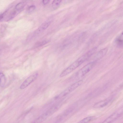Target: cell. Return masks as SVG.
<instances>
[{
  "instance_id": "obj_16",
  "label": "cell",
  "mask_w": 123,
  "mask_h": 123,
  "mask_svg": "<svg viewBox=\"0 0 123 123\" xmlns=\"http://www.w3.org/2000/svg\"><path fill=\"white\" fill-rule=\"evenodd\" d=\"M117 43L119 45L122 46L123 45V41L121 40H117Z\"/></svg>"
},
{
  "instance_id": "obj_5",
  "label": "cell",
  "mask_w": 123,
  "mask_h": 123,
  "mask_svg": "<svg viewBox=\"0 0 123 123\" xmlns=\"http://www.w3.org/2000/svg\"><path fill=\"white\" fill-rule=\"evenodd\" d=\"M61 104L59 103L53 105L46 112L39 117V120L42 122L48 117L52 115L60 107Z\"/></svg>"
},
{
  "instance_id": "obj_17",
  "label": "cell",
  "mask_w": 123,
  "mask_h": 123,
  "mask_svg": "<svg viewBox=\"0 0 123 123\" xmlns=\"http://www.w3.org/2000/svg\"><path fill=\"white\" fill-rule=\"evenodd\" d=\"M50 0H43L42 2L44 5H46L49 2Z\"/></svg>"
},
{
  "instance_id": "obj_10",
  "label": "cell",
  "mask_w": 123,
  "mask_h": 123,
  "mask_svg": "<svg viewBox=\"0 0 123 123\" xmlns=\"http://www.w3.org/2000/svg\"><path fill=\"white\" fill-rule=\"evenodd\" d=\"M96 119L95 116H90L86 117L81 120L78 122L80 123H86L92 121Z\"/></svg>"
},
{
  "instance_id": "obj_15",
  "label": "cell",
  "mask_w": 123,
  "mask_h": 123,
  "mask_svg": "<svg viewBox=\"0 0 123 123\" xmlns=\"http://www.w3.org/2000/svg\"><path fill=\"white\" fill-rule=\"evenodd\" d=\"M36 6L34 5H31L29 6L27 8V12L28 13H30L36 9Z\"/></svg>"
},
{
  "instance_id": "obj_19",
  "label": "cell",
  "mask_w": 123,
  "mask_h": 123,
  "mask_svg": "<svg viewBox=\"0 0 123 123\" xmlns=\"http://www.w3.org/2000/svg\"><path fill=\"white\" fill-rule=\"evenodd\" d=\"M122 35H123V32H122Z\"/></svg>"
},
{
  "instance_id": "obj_7",
  "label": "cell",
  "mask_w": 123,
  "mask_h": 123,
  "mask_svg": "<svg viewBox=\"0 0 123 123\" xmlns=\"http://www.w3.org/2000/svg\"><path fill=\"white\" fill-rule=\"evenodd\" d=\"M108 50V48H106L102 49L98 51L94 56L93 61H97L102 58L106 54Z\"/></svg>"
},
{
  "instance_id": "obj_9",
  "label": "cell",
  "mask_w": 123,
  "mask_h": 123,
  "mask_svg": "<svg viewBox=\"0 0 123 123\" xmlns=\"http://www.w3.org/2000/svg\"><path fill=\"white\" fill-rule=\"evenodd\" d=\"M110 102V100H105L101 101L95 104L93 107L96 108H102L107 105Z\"/></svg>"
},
{
  "instance_id": "obj_2",
  "label": "cell",
  "mask_w": 123,
  "mask_h": 123,
  "mask_svg": "<svg viewBox=\"0 0 123 123\" xmlns=\"http://www.w3.org/2000/svg\"><path fill=\"white\" fill-rule=\"evenodd\" d=\"M97 61H93L86 65L77 72L75 74L76 78L81 77L89 72L94 66Z\"/></svg>"
},
{
  "instance_id": "obj_4",
  "label": "cell",
  "mask_w": 123,
  "mask_h": 123,
  "mask_svg": "<svg viewBox=\"0 0 123 123\" xmlns=\"http://www.w3.org/2000/svg\"><path fill=\"white\" fill-rule=\"evenodd\" d=\"M50 24V22L46 21L40 25L35 31L30 34L28 37V40L32 39L39 35L46 30L49 26Z\"/></svg>"
},
{
  "instance_id": "obj_1",
  "label": "cell",
  "mask_w": 123,
  "mask_h": 123,
  "mask_svg": "<svg viewBox=\"0 0 123 123\" xmlns=\"http://www.w3.org/2000/svg\"><path fill=\"white\" fill-rule=\"evenodd\" d=\"M96 49L95 47L92 49L78 58L61 73L60 77H62L68 74L88 60L94 54Z\"/></svg>"
},
{
  "instance_id": "obj_13",
  "label": "cell",
  "mask_w": 123,
  "mask_h": 123,
  "mask_svg": "<svg viewBox=\"0 0 123 123\" xmlns=\"http://www.w3.org/2000/svg\"><path fill=\"white\" fill-rule=\"evenodd\" d=\"M0 85L1 87L4 86L6 82V79L4 74L0 72Z\"/></svg>"
},
{
  "instance_id": "obj_12",
  "label": "cell",
  "mask_w": 123,
  "mask_h": 123,
  "mask_svg": "<svg viewBox=\"0 0 123 123\" xmlns=\"http://www.w3.org/2000/svg\"><path fill=\"white\" fill-rule=\"evenodd\" d=\"M25 5V3L20 2L16 5L15 8L16 10L21 12L24 8Z\"/></svg>"
},
{
  "instance_id": "obj_8",
  "label": "cell",
  "mask_w": 123,
  "mask_h": 123,
  "mask_svg": "<svg viewBox=\"0 0 123 123\" xmlns=\"http://www.w3.org/2000/svg\"><path fill=\"white\" fill-rule=\"evenodd\" d=\"M122 112L121 111H120L115 112L106 119L103 123H109L112 122L120 116Z\"/></svg>"
},
{
  "instance_id": "obj_3",
  "label": "cell",
  "mask_w": 123,
  "mask_h": 123,
  "mask_svg": "<svg viewBox=\"0 0 123 123\" xmlns=\"http://www.w3.org/2000/svg\"><path fill=\"white\" fill-rule=\"evenodd\" d=\"M83 82V80H81L74 83L57 96L56 97V98H60L67 95L80 85Z\"/></svg>"
},
{
  "instance_id": "obj_11",
  "label": "cell",
  "mask_w": 123,
  "mask_h": 123,
  "mask_svg": "<svg viewBox=\"0 0 123 123\" xmlns=\"http://www.w3.org/2000/svg\"><path fill=\"white\" fill-rule=\"evenodd\" d=\"M62 0H54L52 4V8L56 10L58 8L60 5Z\"/></svg>"
},
{
  "instance_id": "obj_18",
  "label": "cell",
  "mask_w": 123,
  "mask_h": 123,
  "mask_svg": "<svg viewBox=\"0 0 123 123\" xmlns=\"http://www.w3.org/2000/svg\"><path fill=\"white\" fill-rule=\"evenodd\" d=\"M72 0H64V2L66 3H68L70 2Z\"/></svg>"
},
{
  "instance_id": "obj_14",
  "label": "cell",
  "mask_w": 123,
  "mask_h": 123,
  "mask_svg": "<svg viewBox=\"0 0 123 123\" xmlns=\"http://www.w3.org/2000/svg\"><path fill=\"white\" fill-rule=\"evenodd\" d=\"M49 41V40H45L39 42L35 44V47H37L43 45L48 43Z\"/></svg>"
},
{
  "instance_id": "obj_6",
  "label": "cell",
  "mask_w": 123,
  "mask_h": 123,
  "mask_svg": "<svg viewBox=\"0 0 123 123\" xmlns=\"http://www.w3.org/2000/svg\"><path fill=\"white\" fill-rule=\"evenodd\" d=\"M38 75L37 73H34L27 78L22 84L20 86V88L22 89L27 87L37 78Z\"/></svg>"
}]
</instances>
